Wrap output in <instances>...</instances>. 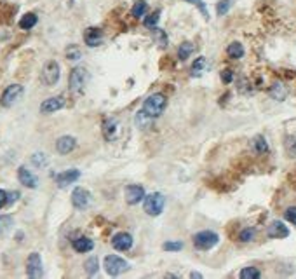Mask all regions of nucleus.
<instances>
[{
    "label": "nucleus",
    "instance_id": "f257e3e1",
    "mask_svg": "<svg viewBox=\"0 0 296 279\" xmlns=\"http://www.w3.org/2000/svg\"><path fill=\"white\" fill-rule=\"evenodd\" d=\"M166 105H168V100H166V96L157 93V95L148 96V98L145 100L143 106H141V110H143L148 117L152 119V121H155V119L159 117L164 110H166Z\"/></svg>",
    "mask_w": 296,
    "mask_h": 279
},
{
    "label": "nucleus",
    "instance_id": "f03ea898",
    "mask_svg": "<svg viewBox=\"0 0 296 279\" xmlns=\"http://www.w3.org/2000/svg\"><path fill=\"white\" fill-rule=\"evenodd\" d=\"M164 206H166V199H164L162 194L153 192L145 196V211L150 216H159L164 211Z\"/></svg>",
    "mask_w": 296,
    "mask_h": 279
},
{
    "label": "nucleus",
    "instance_id": "7ed1b4c3",
    "mask_svg": "<svg viewBox=\"0 0 296 279\" xmlns=\"http://www.w3.org/2000/svg\"><path fill=\"white\" fill-rule=\"evenodd\" d=\"M87 79H89V75H87V70L82 67H77L72 70L70 74V91L75 93V95H80L84 87L87 84Z\"/></svg>",
    "mask_w": 296,
    "mask_h": 279
},
{
    "label": "nucleus",
    "instance_id": "20e7f679",
    "mask_svg": "<svg viewBox=\"0 0 296 279\" xmlns=\"http://www.w3.org/2000/svg\"><path fill=\"white\" fill-rule=\"evenodd\" d=\"M129 269V263L125 262L124 258H121V256L117 255H108L105 258V271L108 272L110 276H121L124 274L125 271Z\"/></svg>",
    "mask_w": 296,
    "mask_h": 279
},
{
    "label": "nucleus",
    "instance_id": "39448f33",
    "mask_svg": "<svg viewBox=\"0 0 296 279\" xmlns=\"http://www.w3.org/2000/svg\"><path fill=\"white\" fill-rule=\"evenodd\" d=\"M218 239L220 237L216 232L202 230L194 236V246L197 248V250H211L215 244H218Z\"/></svg>",
    "mask_w": 296,
    "mask_h": 279
},
{
    "label": "nucleus",
    "instance_id": "423d86ee",
    "mask_svg": "<svg viewBox=\"0 0 296 279\" xmlns=\"http://www.w3.org/2000/svg\"><path fill=\"white\" fill-rule=\"evenodd\" d=\"M23 96V86H20V84H11V86L7 87V89L2 93V98H0V105L5 106V108H9V106L14 105L18 100Z\"/></svg>",
    "mask_w": 296,
    "mask_h": 279
},
{
    "label": "nucleus",
    "instance_id": "0eeeda50",
    "mask_svg": "<svg viewBox=\"0 0 296 279\" xmlns=\"http://www.w3.org/2000/svg\"><path fill=\"white\" fill-rule=\"evenodd\" d=\"M42 80L47 86H54L59 80V65L56 61H47L42 68Z\"/></svg>",
    "mask_w": 296,
    "mask_h": 279
},
{
    "label": "nucleus",
    "instance_id": "6e6552de",
    "mask_svg": "<svg viewBox=\"0 0 296 279\" xmlns=\"http://www.w3.org/2000/svg\"><path fill=\"white\" fill-rule=\"evenodd\" d=\"M26 274L28 278L31 279H37V278H42L44 271H42V258H40L39 253H31L26 260Z\"/></svg>",
    "mask_w": 296,
    "mask_h": 279
},
{
    "label": "nucleus",
    "instance_id": "1a4fd4ad",
    "mask_svg": "<svg viewBox=\"0 0 296 279\" xmlns=\"http://www.w3.org/2000/svg\"><path fill=\"white\" fill-rule=\"evenodd\" d=\"M80 178V171L78 169H68V171H63L56 177V183H58L59 189H67L68 185L75 183V181Z\"/></svg>",
    "mask_w": 296,
    "mask_h": 279
},
{
    "label": "nucleus",
    "instance_id": "9d476101",
    "mask_svg": "<svg viewBox=\"0 0 296 279\" xmlns=\"http://www.w3.org/2000/svg\"><path fill=\"white\" fill-rule=\"evenodd\" d=\"M91 201V194L87 192L86 189H82V187H77L72 194V203L77 209H86L87 204H89Z\"/></svg>",
    "mask_w": 296,
    "mask_h": 279
},
{
    "label": "nucleus",
    "instance_id": "9b49d317",
    "mask_svg": "<svg viewBox=\"0 0 296 279\" xmlns=\"http://www.w3.org/2000/svg\"><path fill=\"white\" fill-rule=\"evenodd\" d=\"M112 246L115 248V250H119V252H127L129 248L133 246V237H131V234H127V232H119V234L113 236Z\"/></svg>",
    "mask_w": 296,
    "mask_h": 279
},
{
    "label": "nucleus",
    "instance_id": "f8f14e48",
    "mask_svg": "<svg viewBox=\"0 0 296 279\" xmlns=\"http://www.w3.org/2000/svg\"><path fill=\"white\" fill-rule=\"evenodd\" d=\"M145 199V189L141 185H129L125 187V201L129 204H138Z\"/></svg>",
    "mask_w": 296,
    "mask_h": 279
},
{
    "label": "nucleus",
    "instance_id": "ddd939ff",
    "mask_svg": "<svg viewBox=\"0 0 296 279\" xmlns=\"http://www.w3.org/2000/svg\"><path fill=\"white\" fill-rule=\"evenodd\" d=\"M63 106H65V98H63V96H52V98L42 101L40 112H42V114H52V112H58Z\"/></svg>",
    "mask_w": 296,
    "mask_h": 279
},
{
    "label": "nucleus",
    "instance_id": "4468645a",
    "mask_svg": "<svg viewBox=\"0 0 296 279\" xmlns=\"http://www.w3.org/2000/svg\"><path fill=\"white\" fill-rule=\"evenodd\" d=\"M18 178H20L21 183H23L25 187H28V189H35L37 185H39V180H37V177L31 173L30 169L25 168V166H21V168L18 169Z\"/></svg>",
    "mask_w": 296,
    "mask_h": 279
},
{
    "label": "nucleus",
    "instance_id": "2eb2a0df",
    "mask_svg": "<svg viewBox=\"0 0 296 279\" xmlns=\"http://www.w3.org/2000/svg\"><path fill=\"white\" fill-rule=\"evenodd\" d=\"M103 136L108 140V142H115L119 136V122L115 119H106L103 122Z\"/></svg>",
    "mask_w": 296,
    "mask_h": 279
},
{
    "label": "nucleus",
    "instance_id": "dca6fc26",
    "mask_svg": "<svg viewBox=\"0 0 296 279\" xmlns=\"http://www.w3.org/2000/svg\"><path fill=\"white\" fill-rule=\"evenodd\" d=\"M267 234H269V237H272V239H282V237L289 236V228L286 227L282 222H272L269 230H267Z\"/></svg>",
    "mask_w": 296,
    "mask_h": 279
},
{
    "label": "nucleus",
    "instance_id": "f3484780",
    "mask_svg": "<svg viewBox=\"0 0 296 279\" xmlns=\"http://www.w3.org/2000/svg\"><path fill=\"white\" fill-rule=\"evenodd\" d=\"M84 40H86L87 46H91V48H96V46H99V44L103 42V33L99 28H87L86 33H84Z\"/></svg>",
    "mask_w": 296,
    "mask_h": 279
},
{
    "label": "nucleus",
    "instance_id": "a211bd4d",
    "mask_svg": "<svg viewBox=\"0 0 296 279\" xmlns=\"http://www.w3.org/2000/svg\"><path fill=\"white\" fill-rule=\"evenodd\" d=\"M75 145H77V142H75L74 136H61L58 142H56V150L65 155V153H70L72 150L75 149Z\"/></svg>",
    "mask_w": 296,
    "mask_h": 279
},
{
    "label": "nucleus",
    "instance_id": "6ab92c4d",
    "mask_svg": "<svg viewBox=\"0 0 296 279\" xmlns=\"http://www.w3.org/2000/svg\"><path fill=\"white\" fill-rule=\"evenodd\" d=\"M251 150H253L254 153H258V155L267 153L269 152V143H267V140L261 136V134H258V136H254L253 140H251Z\"/></svg>",
    "mask_w": 296,
    "mask_h": 279
},
{
    "label": "nucleus",
    "instance_id": "aec40b11",
    "mask_svg": "<svg viewBox=\"0 0 296 279\" xmlns=\"http://www.w3.org/2000/svg\"><path fill=\"white\" fill-rule=\"evenodd\" d=\"M74 248H75V252L78 253H87L94 248V243L89 237H78V239L74 241Z\"/></svg>",
    "mask_w": 296,
    "mask_h": 279
},
{
    "label": "nucleus",
    "instance_id": "412c9836",
    "mask_svg": "<svg viewBox=\"0 0 296 279\" xmlns=\"http://www.w3.org/2000/svg\"><path fill=\"white\" fill-rule=\"evenodd\" d=\"M270 96H272L273 100H277V101H282V100H286V96H288V89H286V86L282 82H275L270 87Z\"/></svg>",
    "mask_w": 296,
    "mask_h": 279
},
{
    "label": "nucleus",
    "instance_id": "4be33fe9",
    "mask_svg": "<svg viewBox=\"0 0 296 279\" xmlns=\"http://www.w3.org/2000/svg\"><path fill=\"white\" fill-rule=\"evenodd\" d=\"M37 21H39V18H37L33 12H28V14H25V16L20 20V28H23V30H30V28L35 26Z\"/></svg>",
    "mask_w": 296,
    "mask_h": 279
},
{
    "label": "nucleus",
    "instance_id": "5701e85b",
    "mask_svg": "<svg viewBox=\"0 0 296 279\" xmlns=\"http://www.w3.org/2000/svg\"><path fill=\"white\" fill-rule=\"evenodd\" d=\"M226 52H228L230 58H234V59H239L244 56V48H242V44L241 42H232L226 48Z\"/></svg>",
    "mask_w": 296,
    "mask_h": 279
},
{
    "label": "nucleus",
    "instance_id": "b1692460",
    "mask_svg": "<svg viewBox=\"0 0 296 279\" xmlns=\"http://www.w3.org/2000/svg\"><path fill=\"white\" fill-rule=\"evenodd\" d=\"M194 51H195L194 44H192V42H183L181 46H179V49H178V58H179V59L190 58L192 52H194Z\"/></svg>",
    "mask_w": 296,
    "mask_h": 279
},
{
    "label": "nucleus",
    "instance_id": "393cba45",
    "mask_svg": "<svg viewBox=\"0 0 296 279\" xmlns=\"http://www.w3.org/2000/svg\"><path fill=\"white\" fill-rule=\"evenodd\" d=\"M206 65H207V61H206V58H204V56L197 58V59H195V63L192 65V75H194V77H199V75L206 70Z\"/></svg>",
    "mask_w": 296,
    "mask_h": 279
},
{
    "label": "nucleus",
    "instance_id": "a878e982",
    "mask_svg": "<svg viewBox=\"0 0 296 279\" xmlns=\"http://www.w3.org/2000/svg\"><path fill=\"white\" fill-rule=\"evenodd\" d=\"M284 149H286V152H288L289 157L296 159V136H286Z\"/></svg>",
    "mask_w": 296,
    "mask_h": 279
},
{
    "label": "nucleus",
    "instance_id": "bb28decb",
    "mask_svg": "<svg viewBox=\"0 0 296 279\" xmlns=\"http://www.w3.org/2000/svg\"><path fill=\"white\" fill-rule=\"evenodd\" d=\"M147 2H145V0H138L136 4L133 5V16L134 18H138V20H140V18H143L145 16V12H147Z\"/></svg>",
    "mask_w": 296,
    "mask_h": 279
},
{
    "label": "nucleus",
    "instance_id": "cd10ccee",
    "mask_svg": "<svg viewBox=\"0 0 296 279\" xmlns=\"http://www.w3.org/2000/svg\"><path fill=\"white\" fill-rule=\"evenodd\" d=\"M152 122H153V121H152V119H150V117H148V115L145 114L143 110H140V112H138V114H136V124L141 127V129H145V127H148V126H150V124H152Z\"/></svg>",
    "mask_w": 296,
    "mask_h": 279
},
{
    "label": "nucleus",
    "instance_id": "c85d7f7f",
    "mask_svg": "<svg viewBox=\"0 0 296 279\" xmlns=\"http://www.w3.org/2000/svg\"><path fill=\"white\" fill-rule=\"evenodd\" d=\"M11 225H12V216H9V215L0 216V237L4 236L5 232L11 228Z\"/></svg>",
    "mask_w": 296,
    "mask_h": 279
},
{
    "label": "nucleus",
    "instance_id": "c756f323",
    "mask_svg": "<svg viewBox=\"0 0 296 279\" xmlns=\"http://www.w3.org/2000/svg\"><path fill=\"white\" fill-rule=\"evenodd\" d=\"M260 276H261V272L258 271L256 267H246L241 271L242 279H256V278H260Z\"/></svg>",
    "mask_w": 296,
    "mask_h": 279
},
{
    "label": "nucleus",
    "instance_id": "7c9ffc66",
    "mask_svg": "<svg viewBox=\"0 0 296 279\" xmlns=\"http://www.w3.org/2000/svg\"><path fill=\"white\" fill-rule=\"evenodd\" d=\"M98 269H99L98 258H96V256H91V258L86 262V272H87L89 276H94V274L98 272Z\"/></svg>",
    "mask_w": 296,
    "mask_h": 279
},
{
    "label": "nucleus",
    "instance_id": "2f4dec72",
    "mask_svg": "<svg viewBox=\"0 0 296 279\" xmlns=\"http://www.w3.org/2000/svg\"><path fill=\"white\" fill-rule=\"evenodd\" d=\"M254 234H256L254 228H244V230L239 234V239H241L242 243H249V241L254 239Z\"/></svg>",
    "mask_w": 296,
    "mask_h": 279
},
{
    "label": "nucleus",
    "instance_id": "473e14b6",
    "mask_svg": "<svg viewBox=\"0 0 296 279\" xmlns=\"http://www.w3.org/2000/svg\"><path fill=\"white\" fill-rule=\"evenodd\" d=\"M185 2H190V4H194L195 7L202 12V16L206 18V20H209V12H207V7H206V4H204V0H185Z\"/></svg>",
    "mask_w": 296,
    "mask_h": 279
},
{
    "label": "nucleus",
    "instance_id": "72a5a7b5",
    "mask_svg": "<svg viewBox=\"0 0 296 279\" xmlns=\"http://www.w3.org/2000/svg\"><path fill=\"white\" fill-rule=\"evenodd\" d=\"M230 5H232V0H222V2H218V5H216V12H218L220 16H223V14L228 12Z\"/></svg>",
    "mask_w": 296,
    "mask_h": 279
},
{
    "label": "nucleus",
    "instance_id": "f704fd0d",
    "mask_svg": "<svg viewBox=\"0 0 296 279\" xmlns=\"http://www.w3.org/2000/svg\"><path fill=\"white\" fill-rule=\"evenodd\" d=\"M183 248V243L179 241H169V243H164V250L166 252H179Z\"/></svg>",
    "mask_w": 296,
    "mask_h": 279
},
{
    "label": "nucleus",
    "instance_id": "c9c22d12",
    "mask_svg": "<svg viewBox=\"0 0 296 279\" xmlns=\"http://www.w3.org/2000/svg\"><path fill=\"white\" fill-rule=\"evenodd\" d=\"M67 58H68V59H78V58H82L80 49L75 48V46H72V48H68V49H67Z\"/></svg>",
    "mask_w": 296,
    "mask_h": 279
},
{
    "label": "nucleus",
    "instance_id": "e433bc0d",
    "mask_svg": "<svg viewBox=\"0 0 296 279\" xmlns=\"http://www.w3.org/2000/svg\"><path fill=\"white\" fill-rule=\"evenodd\" d=\"M284 216H286V220L291 222L293 225H296V206H291V208L286 209Z\"/></svg>",
    "mask_w": 296,
    "mask_h": 279
},
{
    "label": "nucleus",
    "instance_id": "4c0bfd02",
    "mask_svg": "<svg viewBox=\"0 0 296 279\" xmlns=\"http://www.w3.org/2000/svg\"><path fill=\"white\" fill-rule=\"evenodd\" d=\"M232 80H234V72L228 70V68L222 70V82H223V84H230Z\"/></svg>",
    "mask_w": 296,
    "mask_h": 279
},
{
    "label": "nucleus",
    "instance_id": "58836bf2",
    "mask_svg": "<svg viewBox=\"0 0 296 279\" xmlns=\"http://www.w3.org/2000/svg\"><path fill=\"white\" fill-rule=\"evenodd\" d=\"M157 21H159V12H152L148 18H145V25H147V26H150V28L155 26Z\"/></svg>",
    "mask_w": 296,
    "mask_h": 279
},
{
    "label": "nucleus",
    "instance_id": "ea45409f",
    "mask_svg": "<svg viewBox=\"0 0 296 279\" xmlns=\"http://www.w3.org/2000/svg\"><path fill=\"white\" fill-rule=\"evenodd\" d=\"M153 35H155V39H157V42H159V39H160V46H166V35H164V32L162 30H153Z\"/></svg>",
    "mask_w": 296,
    "mask_h": 279
},
{
    "label": "nucleus",
    "instance_id": "a19ab883",
    "mask_svg": "<svg viewBox=\"0 0 296 279\" xmlns=\"http://www.w3.org/2000/svg\"><path fill=\"white\" fill-rule=\"evenodd\" d=\"M7 199H9V194L5 190H0V208H4L7 204Z\"/></svg>",
    "mask_w": 296,
    "mask_h": 279
},
{
    "label": "nucleus",
    "instance_id": "79ce46f5",
    "mask_svg": "<svg viewBox=\"0 0 296 279\" xmlns=\"http://www.w3.org/2000/svg\"><path fill=\"white\" fill-rule=\"evenodd\" d=\"M33 162H35L37 166H44V164H46V159H44V153H35V155H33Z\"/></svg>",
    "mask_w": 296,
    "mask_h": 279
},
{
    "label": "nucleus",
    "instance_id": "37998d69",
    "mask_svg": "<svg viewBox=\"0 0 296 279\" xmlns=\"http://www.w3.org/2000/svg\"><path fill=\"white\" fill-rule=\"evenodd\" d=\"M18 196H20V194H18V192H11V194H9L7 204H12V203H14L16 199H18Z\"/></svg>",
    "mask_w": 296,
    "mask_h": 279
},
{
    "label": "nucleus",
    "instance_id": "c03bdc74",
    "mask_svg": "<svg viewBox=\"0 0 296 279\" xmlns=\"http://www.w3.org/2000/svg\"><path fill=\"white\" fill-rule=\"evenodd\" d=\"M192 278H202V274H199V272H192Z\"/></svg>",
    "mask_w": 296,
    "mask_h": 279
}]
</instances>
